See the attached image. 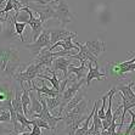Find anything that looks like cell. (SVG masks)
Returning a JSON list of instances; mask_svg holds the SVG:
<instances>
[{"mask_svg": "<svg viewBox=\"0 0 135 135\" xmlns=\"http://www.w3.org/2000/svg\"><path fill=\"white\" fill-rule=\"evenodd\" d=\"M20 54L13 47L0 46V72L7 77H13L20 69Z\"/></svg>", "mask_w": 135, "mask_h": 135, "instance_id": "obj_1", "label": "cell"}, {"mask_svg": "<svg viewBox=\"0 0 135 135\" xmlns=\"http://www.w3.org/2000/svg\"><path fill=\"white\" fill-rule=\"evenodd\" d=\"M51 7L55 10V15H56V20L60 21L61 26L65 27L67 23H71L74 21V15L71 12L68 4L65 0H51L49 3Z\"/></svg>", "mask_w": 135, "mask_h": 135, "instance_id": "obj_2", "label": "cell"}, {"mask_svg": "<svg viewBox=\"0 0 135 135\" xmlns=\"http://www.w3.org/2000/svg\"><path fill=\"white\" fill-rule=\"evenodd\" d=\"M44 69H45V67L33 62V63H29L25 71H18L13 77H15V79L20 83V86L23 88V86H25V82H28L29 84L32 85L33 79L38 78V75L41 74V71H44Z\"/></svg>", "mask_w": 135, "mask_h": 135, "instance_id": "obj_3", "label": "cell"}, {"mask_svg": "<svg viewBox=\"0 0 135 135\" xmlns=\"http://www.w3.org/2000/svg\"><path fill=\"white\" fill-rule=\"evenodd\" d=\"M52 44H51V38H50V33H49V29L44 28V31L41 32V34L39 35L35 41H33L32 44H27L26 45V49L31 52V55L33 57H37L40 51L45 47H51Z\"/></svg>", "mask_w": 135, "mask_h": 135, "instance_id": "obj_4", "label": "cell"}, {"mask_svg": "<svg viewBox=\"0 0 135 135\" xmlns=\"http://www.w3.org/2000/svg\"><path fill=\"white\" fill-rule=\"evenodd\" d=\"M27 6L33 11L35 17H39L41 21V23L44 25L46 21L49 20H56V15H55V10L47 4V5H39V4L31 3Z\"/></svg>", "mask_w": 135, "mask_h": 135, "instance_id": "obj_5", "label": "cell"}, {"mask_svg": "<svg viewBox=\"0 0 135 135\" xmlns=\"http://www.w3.org/2000/svg\"><path fill=\"white\" fill-rule=\"evenodd\" d=\"M22 10L26 11V12H28V15H29V20H28V23H27V25H29L32 28V40L35 41L38 38H39V35L41 34V32L44 31V25L41 23L39 17H35L33 11H32L28 6H25Z\"/></svg>", "mask_w": 135, "mask_h": 135, "instance_id": "obj_6", "label": "cell"}, {"mask_svg": "<svg viewBox=\"0 0 135 135\" xmlns=\"http://www.w3.org/2000/svg\"><path fill=\"white\" fill-rule=\"evenodd\" d=\"M75 45L79 47V52L74 54L71 56V59H75V60L80 61V63L83 62H91L93 65H95L96 67H99L98 57H95L90 51L88 50V47L85 46V44H80V43H75Z\"/></svg>", "mask_w": 135, "mask_h": 135, "instance_id": "obj_7", "label": "cell"}, {"mask_svg": "<svg viewBox=\"0 0 135 135\" xmlns=\"http://www.w3.org/2000/svg\"><path fill=\"white\" fill-rule=\"evenodd\" d=\"M55 60H56V57H55L52 51H50V47H45L34 59V62L45 67V68H49V67H52V63Z\"/></svg>", "mask_w": 135, "mask_h": 135, "instance_id": "obj_8", "label": "cell"}, {"mask_svg": "<svg viewBox=\"0 0 135 135\" xmlns=\"http://www.w3.org/2000/svg\"><path fill=\"white\" fill-rule=\"evenodd\" d=\"M49 29V33H50V38H51V44L55 45L57 41L65 40L67 37H71V35L75 34V33H72V32L67 31L63 27H60V28H47Z\"/></svg>", "mask_w": 135, "mask_h": 135, "instance_id": "obj_9", "label": "cell"}, {"mask_svg": "<svg viewBox=\"0 0 135 135\" xmlns=\"http://www.w3.org/2000/svg\"><path fill=\"white\" fill-rule=\"evenodd\" d=\"M105 78H106V73L100 72V67H96L91 62H88V74L85 77V79H86V86H90V83L93 79L104 80Z\"/></svg>", "mask_w": 135, "mask_h": 135, "instance_id": "obj_10", "label": "cell"}, {"mask_svg": "<svg viewBox=\"0 0 135 135\" xmlns=\"http://www.w3.org/2000/svg\"><path fill=\"white\" fill-rule=\"evenodd\" d=\"M71 66V57L66 59V57H57L54 61L52 67L54 71H62L63 72V79H67L68 77V67Z\"/></svg>", "mask_w": 135, "mask_h": 135, "instance_id": "obj_11", "label": "cell"}, {"mask_svg": "<svg viewBox=\"0 0 135 135\" xmlns=\"http://www.w3.org/2000/svg\"><path fill=\"white\" fill-rule=\"evenodd\" d=\"M85 46L88 47V50L90 51L95 57L100 56L101 54L106 50V43L102 40H99V39L86 41V43H85Z\"/></svg>", "mask_w": 135, "mask_h": 135, "instance_id": "obj_12", "label": "cell"}, {"mask_svg": "<svg viewBox=\"0 0 135 135\" xmlns=\"http://www.w3.org/2000/svg\"><path fill=\"white\" fill-rule=\"evenodd\" d=\"M29 95H31V108H29L28 116L33 118L34 114H38V113L41 112L43 106H41V102H40V100H39V98H38V95L35 94L34 90H32L31 88H29Z\"/></svg>", "mask_w": 135, "mask_h": 135, "instance_id": "obj_13", "label": "cell"}, {"mask_svg": "<svg viewBox=\"0 0 135 135\" xmlns=\"http://www.w3.org/2000/svg\"><path fill=\"white\" fill-rule=\"evenodd\" d=\"M135 85V83H129L127 85H119L117 86L116 90H119L122 93V98L128 99L130 101H135V93L133 91V86Z\"/></svg>", "mask_w": 135, "mask_h": 135, "instance_id": "obj_14", "label": "cell"}, {"mask_svg": "<svg viewBox=\"0 0 135 135\" xmlns=\"http://www.w3.org/2000/svg\"><path fill=\"white\" fill-rule=\"evenodd\" d=\"M45 101H46L47 108L50 112H54V116H57V108L61 107V96H57V98H45Z\"/></svg>", "mask_w": 135, "mask_h": 135, "instance_id": "obj_15", "label": "cell"}, {"mask_svg": "<svg viewBox=\"0 0 135 135\" xmlns=\"http://www.w3.org/2000/svg\"><path fill=\"white\" fill-rule=\"evenodd\" d=\"M22 107H23V112L25 116L28 118V113H29V108H31V95H29V89H27L26 86L22 88Z\"/></svg>", "mask_w": 135, "mask_h": 135, "instance_id": "obj_16", "label": "cell"}, {"mask_svg": "<svg viewBox=\"0 0 135 135\" xmlns=\"http://www.w3.org/2000/svg\"><path fill=\"white\" fill-rule=\"evenodd\" d=\"M85 63L86 62L80 63L79 67L74 66V65H71V66L68 67V75L71 74V73H74V74H77V79H78V80L83 79L85 77V74H86V68H88V67H85Z\"/></svg>", "mask_w": 135, "mask_h": 135, "instance_id": "obj_17", "label": "cell"}, {"mask_svg": "<svg viewBox=\"0 0 135 135\" xmlns=\"http://www.w3.org/2000/svg\"><path fill=\"white\" fill-rule=\"evenodd\" d=\"M84 96H85V90H83V91H80V93H77V95H75L74 98L72 99V100L68 102V105L66 106V108H65V111H63V113H68L69 111H72L73 108H74L80 102V101H83L84 100ZM62 113V114H63Z\"/></svg>", "mask_w": 135, "mask_h": 135, "instance_id": "obj_18", "label": "cell"}, {"mask_svg": "<svg viewBox=\"0 0 135 135\" xmlns=\"http://www.w3.org/2000/svg\"><path fill=\"white\" fill-rule=\"evenodd\" d=\"M12 20H13V27H15L16 34L18 35L20 40L22 41V43H25V38H23V31H25V28H26V26H27V23H25V22H18V21H16L15 16H12Z\"/></svg>", "mask_w": 135, "mask_h": 135, "instance_id": "obj_19", "label": "cell"}, {"mask_svg": "<svg viewBox=\"0 0 135 135\" xmlns=\"http://www.w3.org/2000/svg\"><path fill=\"white\" fill-rule=\"evenodd\" d=\"M108 99V93H106V94L102 96V105H101L100 110L98 111V116L100 117L102 120L106 119V112H105V108H106V100Z\"/></svg>", "mask_w": 135, "mask_h": 135, "instance_id": "obj_20", "label": "cell"}, {"mask_svg": "<svg viewBox=\"0 0 135 135\" xmlns=\"http://www.w3.org/2000/svg\"><path fill=\"white\" fill-rule=\"evenodd\" d=\"M0 122L1 123L11 122V114H10L9 110L5 108V107H0Z\"/></svg>", "mask_w": 135, "mask_h": 135, "instance_id": "obj_21", "label": "cell"}, {"mask_svg": "<svg viewBox=\"0 0 135 135\" xmlns=\"http://www.w3.org/2000/svg\"><path fill=\"white\" fill-rule=\"evenodd\" d=\"M31 122H32V126H38V127H40V128H44V129H47V130H51L50 126H49L45 120L41 119V118H38V117H37V118H32Z\"/></svg>", "mask_w": 135, "mask_h": 135, "instance_id": "obj_22", "label": "cell"}, {"mask_svg": "<svg viewBox=\"0 0 135 135\" xmlns=\"http://www.w3.org/2000/svg\"><path fill=\"white\" fill-rule=\"evenodd\" d=\"M129 113H130V116H132V122L129 123V126L127 127V130L126 133L123 135H129L130 133H132V130L135 128V112H133L132 110H129Z\"/></svg>", "mask_w": 135, "mask_h": 135, "instance_id": "obj_23", "label": "cell"}, {"mask_svg": "<svg viewBox=\"0 0 135 135\" xmlns=\"http://www.w3.org/2000/svg\"><path fill=\"white\" fill-rule=\"evenodd\" d=\"M32 135H41V128L38 126H33V129L31 132Z\"/></svg>", "mask_w": 135, "mask_h": 135, "instance_id": "obj_24", "label": "cell"}, {"mask_svg": "<svg viewBox=\"0 0 135 135\" xmlns=\"http://www.w3.org/2000/svg\"><path fill=\"white\" fill-rule=\"evenodd\" d=\"M11 130L10 129H6L5 127L1 124V122H0V135H3V134H11Z\"/></svg>", "mask_w": 135, "mask_h": 135, "instance_id": "obj_25", "label": "cell"}, {"mask_svg": "<svg viewBox=\"0 0 135 135\" xmlns=\"http://www.w3.org/2000/svg\"><path fill=\"white\" fill-rule=\"evenodd\" d=\"M0 23H7L6 17H0Z\"/></svg>", "mask_w": 135, "mask_h": 135, "instance_id": "obj_26", "label": "cell"}, {"mask_svg": "<svg viewBox=\"0 0 135 135\" xmlns=\"http://www.w3.org/2000/svg\"><path fill=\"white\" fill-rule=\"evenodd\" d=\"M18 135H32L31 133H27V132H25V133H21V134H18Z\"/></svg>", "mask_w": 135, "mask_h": 135, "instance_id": "obj_27", "label": "cell"}, {"mask_svg": "<svg viewBox=\"0 0 135 135\" xmlns=\"http://www.w3.org/2000/svg\"><path fill=\"white\" fill-rule=\"evenodd\" d=\"M129 135H135V128L133 129V130H132V133H130V134H129Z\"/></svg>", "mask_w": 135, "mask_h": 135, "instance_id": "obj_28", "label": "cell"}, {"mask_svg": "<svg viewBox=\"0 0 135 135\" xmlns=\"http://www.w3.org/2000/svg\"><path fill=\"white\" fill-rule=\"evenodd\" d=\"M1 31H3V26H1V23H0V33H1Z\"/></svg>", "mask_w": 135, "mask_h": 135, "instance_id": "obj_29", "label": "cell"}, {"mask_svg": "<svg viewBox=\"0 0 135 135\" xmlns=\"http://www.w3.org/2000/svg\"><path fill=\"white\" fill-rule=\"evenodd\" d=\"M52 135H55V134H52Z\"/></svg>", "mask_w": 135, "mask_h": 135, "instance_id": "obj_30", "label": "cell"}]
</instances>
